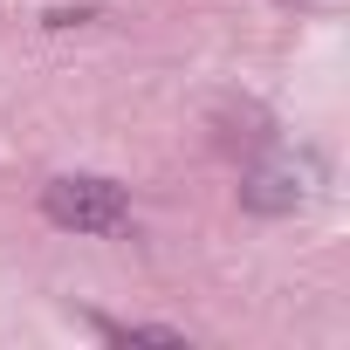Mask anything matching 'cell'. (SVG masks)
<instances>
[{"instance_id": "obj_1", "label": "cell", "mask_w": 350, "mask_h": 350, "mask_svg": "<svg viewBox=\"0 0 350 350\" xmlns=\"http://www.w3.org/2000/svg\"><path fill=\"white\" fill-rule=\"evenodd\" d=\"M42 213L62 234H117L131 220V193L117 179H96V172H69V179H49Z\"/></svg>"}, {"instance_id": "obj_2", "label": "cell", "mask_w": 350, "mask_h": 350, "mask_svg": "<svg viewBox=\"0 0 350 350\" xmlns=\"http://www.w3.org/2000/svg\"><path fill=\"white\" fill-rule=\"evenodd\" d=\"M309 193H316V165L309 158H275V165H254L241 179V206L261 213V220H282V213L309 206Z\"/></svg>"}, {"instance_id": "obj_3", "label": "cell", "mask_w": 350, "mask_h": 350, "mask_svg": "<svg viewBox=\"0 0 350 350\" xmlns=\"http://www.w3.org/2000/svg\"><path fill=\"white\" fill-rule=\"evenodd\" d=\"M103 8H49L42 14V28H83V21H96Z\"/></svg>"}]
</instances>
